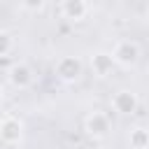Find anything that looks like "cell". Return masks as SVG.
<instances>
[{
    "label": "cell",
    "mask_w": 149,
    "mask_h": 149,
    "mask_svg": "<svg viewBox=\"0 0 149 149\" xmlns=\"http://www.w3.org/2000/svg\"><path fill=\"white\" fill-rule=\"evenodd\" d=\"M112 61L114 65H121V68H130L140 61V44L133 42V40H119L112 49Z\"/></svg>",
    "instance_id": "6da1fadb"
},
{
    "label": "cell",
    "mask_w": 149,
    "mask_h": 149,
    "mask_svg": "<svg viewBox=\"0 0 149 149\" xmlns=\"http://www.w3.org/2000/svg\"><path fill=\"white\" fill-rule=\"evenodd\" d=\"M84 72V63L77 56H61L56 61V77L65 84H74Z\"/></svg>",
    "instance_id": "7a4b0ae2"
},
{
    "label": "cell",
    "mask_w": 149,
    "mask_h": 149,
    "mask_svg": "<svg viewBox=\"0 0 149 149\" xmlns=\"http://www.w3.org/2000/svg\"><path fill=\"white\" fill-rule=\"evenodd\" d=\"M0 140L5 144H19L23 140V121L7 114L0 119Z\"/></svg>",
    "instance_id": "3957f363"
},
{
    "label": "cell",
    "mask_w": 149,
    "mask_h": 149,
    "mask_svg": "<svg viewBox=\"0 0 149 149\" xmlns=\"http://www.w3.org/2000/svg\"><path fill=\"white\" fill-rule=\"evenodd\" d=\"M137 105H140L137 93H133V91H128V88H121V91H116V93L112 95V109H114L116 114L130 116V114L137 112Z\"/></svg>",
    "instance_id": "277c9868"
},
{
    "label": "cell",
    "mask_w": 149,
    "mask_h": 149,
    "mask_svg": "<svg viewBox=\"0 0 149 149\" xmlns=\"http://www.w3.org/2000/svg\"><path fill=\"white\" fill-rule=\"evenodd\" d=\"M109 116L105 114V112H91L86 119H84V130H86V135L88 137H93V140H100V137H105L107 133H109Z\"/></svg>",
    "instance_id": "5b68a950"
},
{
    "label": "cell",
    "mask_w": 149,
    "mask_h": 149,
    "mask_svg": "<svg viewBox=\"0 0 149 149\" xmlns=\"http://www.w3.org/2000/svg\"><path fill=\"white\" fill-rule=\"evenodd\" d=\"M7 77H9V84L14 88H28L35 81V74H33L30 65H26V63H14L7 72Z\"/></svg>",
    "instance_id": "8992f818"
},
{
    "label": "cell",
    "mask_w": 149,
    "mask_h": 149,
    "mask_svg": "<svg viewBox=\"0 0 149 149\" xmlns=\"http://www.w3.org/2000/svg\"><path fill=\"white\" fill-rule=\"evenodd\" d=\"M91 70H93V74L95 77H107V74H112V70H114V61H112V56L107 54V51H95V54H91Z\"/></svg>",
    "instance_id": "52a82bcc"
},
{
    "label": "cell",
    "mask_w": 149,
    "mask_h": 149,
    "mask_svg": "<svg viewBox=\"0 0 149 149\" xmlns=\"http://www.w3.org/2000/svg\"><path fill=\"white\" fill-rule=\"evenodd\" d=\"M88 12V5L86 0H63L61 2V14L68 19V21H81Z\"/></svg>",
    "instance_id": "ba28073f"
},
{
    "label": "cell",
    "mask_w": 149,
    "mask_h": 149,
    "mask_svg": "<svg viewBox=\"0 0 149 149\" xmlns=\"http://www.w3.org/2000/svg\"><path fill=\"white\" fill-rule=\"evenodd\" d=\"M128 144H130V149H149V133H147V128H144V126L130 128V133H128Z\"/></svg>",
    "instance_id": "9c48e42d"
},
{
    "label": "cell",
    "mask_w": 149,
    "mask_h": 149,
    "mask_svg": "<svg viewBox=\"0 0 149 149\" xmlns=\"http://www.w3.org/2000/svg\"><path fill=\"white\" fill-rule=\"evenodd\" d=\"M12 44H14V42H12V35L0 28V56H7V54L12 51Z\"/></svg>",
    "instance_id": "30bf717a"
},
{
    "label": "cell",
    "mask_w": 149,
    "mask_h": 149,
    "mask_svg": "<svg viewBox=\"0 0 149 149\" xmlns=\"http://www.w3.org/2000/svg\"><path fill=\"white\" fill-rule=\"evenodd\" d=\"M44 2H47V0H21L23 9H28V12H40V9L44 7Z\"/></svg>",
    "instance_id": "8fae6325"
},
{
    "label": "cell",
    "mask_w": 149,
    "mask_h": 149,
    "mask_svg": "<svg viewBox=\"0 0 149 149\" xmlns=\"http://www.w3.org/2000/svg\"><path fill=\"white\" fill-rule=\"evenodd\" d=\"M2 95H5V91H2V86H0V102H2Z\"/></svg>",
    "instance_id": "7c38bea8"
}]
</instances>
